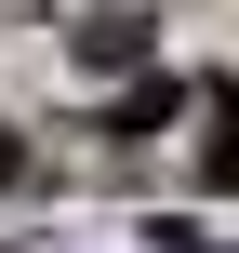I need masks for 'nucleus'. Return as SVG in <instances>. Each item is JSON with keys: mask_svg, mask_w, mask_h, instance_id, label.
I'll use <instances>...</instances> for the list:
<instances>
[{"mask_svg": "<svg viewBox=\"0 0 239 253\" xmlns=\"http://www.w3.org/2000/svg\"><path fill=\"white\" fill-rule=\"evenodd\" d=\"M67 53H80L93 80H133V67H146V13H80V27H67Z\"/></svg>", "mask_w": 239, "mask_h": 253, "instance_id": "nucleus-1", "label": "nucleus"}, {"mask_svg": "<svg viewBox=\"0 0 239 253\" xmlns=\"http://www.w3.org/2000/svg\"><path fill=\"white\" fill-rule=\"evenodd\" d=\"M13 173H27V147H13V133H0V187H13Z\"/></svg>", "mask_w": 239, "mask_h": 253, "instance_id": "nucleus-4", "label": "nucleus"}, {"mask_svg": "<svg viewBox=\"0 0 239 253\" xmlns=\"http://www.w3.org/2000/svg\"><path fill=\"white\" fill-rule=\"evenodd\" d=\"M200 187L239 200V93H200Z\"/></svg>", "mask_w": 239, "mask_h": 253, "instance_id": "nucleus-3", "label": "nucleus"}, {"mask_svg": "<svg viewBox=\"0 0 239 253\" xmlns=\"http://www.w3.org/2000/svg\"><path fill=\"white\" fill-rule=\"evenodd\" d=\"M173 107H186V80H146V67H133V93H120V107H106L93 133H106V147H133V133H160Z\"/></svg>", "mask_w": 239, "mask_h": 253, "instance_id": "nucleus-2", "label": "nucleus"}]
</instances>
